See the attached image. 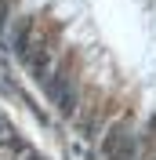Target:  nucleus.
<instances>
[{
    "mask_svg": "<svg viewBox=\"0 0 156 160\" xmlns=\"http://www.w3.org/2000/svg\"><path fill=\"white\" fill-rule=\"evenodd\" d=\"M0 26L84 131L156 153V0H0Z\"/></svg>",
    "mask_w": 156,
    "mask_h": 160,
    "instance_id": "obj_1",
    "label": "nucleus"
}]
</instances>
